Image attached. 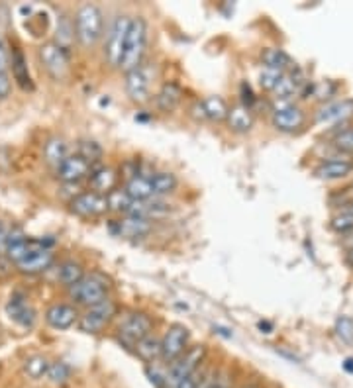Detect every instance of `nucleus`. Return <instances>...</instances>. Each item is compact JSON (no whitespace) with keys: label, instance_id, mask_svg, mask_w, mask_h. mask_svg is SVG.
I'll return each instance as SVG.
<instances>
[{"label":"nucleus","instance_id":"45","mask_svg":"<svg viewBox=\"0 0 353 388\" xmlns=\"http://www.w3.org/2000/svg\"><path fill=\"white\" fill-rule=\"evenodd\" d=\"M12 89V81H10L8 73H0V100L6 99Z\"/></svg>","mask_w":353,"mask_h":388},{"label":"nucleus","instance_id":"9","mask_svg":"<svg viewBox=\"0 0 353 388\" xmlns=\"http://www.w3.org/2000/svg\"><path fill=\"white\" fill-rule=\"evenodd\" d=\"M114 314H116V304L106 298L97 306L87 308V312L79 318V330L85 334H99L109 325Z\"/></svg>","mask_w":353,"mask_h":388},{"label":"nucleus","instance_id":"26","mask_svg":"<svg viewBox=\"0 0 353 388\" xmlns=\"http://www.w3.org/2000/svg\"><path fill=\"white\" fill-rule=\"evenodd\" d=\"M44 157L49 165H54L55 169L69 157V149L61 137H51L47 139V144L44 145Z\"/></svg>","mask_w":353,"mask_h":388},{"label":"nucleus","instance_id":"5","mask_svg":"<svg viewBox=\"0 0 353 388\" xmlns=\"http://www.w3.org/2000/svg\"><path fill=\"white\" fill-rule=\"evenodd\" d=\"M151 327H154L151 318L144 312H134L118 325V337L126 347H136L144 337L151 334Z\"/></svg>","mask_w":353,"mask_h":388},{"label":"nucleus","instance_id":"31","mask_svg":"<svg viewBox=\"0 0 353 388\" xmlns=\"http://www.w3.org/2000/svg\"><path fill=\"white\" fill-rule=\"evenodd\" d=\"M85 279V269H82L81 263L77 261H65L59 267V280L63 282L67 289L75 287L77 282H81Z\"/></svg>","mask_w":353,"mask_h":388},{"label":"nucleus","instance_id":"18","mask_svg":"<svg viewBox=\"0 0 353 388\" xmlns=\"http://www.w3.org/2000/svg\"><path fill=\"white\" fill-rule=\"evenodd\" d=\"M116 181L118 175L112 167H92L91 175H89L91 192H97L100 196H106L116 189Z\"/></svg>","mask_w":353,"mask_h":388},{"label":"nucleus","instance_id":"12","mask_svg":"<svg viewBox=\"0 0 353 388\" xmlns=\"http://www.w3.org/2000/svg\"><path fill=\"white\" fill-rule=\"evenodd\" d=\"M304 124V112L295 104H283L273 112V126L279 132H297Z\"/></svg>","mask_w":353,"mask_h":388},{"label":"nucleus","instance_id":"50","mask_svg":"<svg viewBox=\"0 0 353 388\" xmlns=\"http://www.w3.org/2000/svg\"><path fill=\"white\" fill-rule=\"evenodd\" d=\"M244 388H263L261 384H257V382H252V384H245Z\"/></svg>","mask_w":353,"mask_h":388},{"label":"nucleus","instance_id":"36","mask_svg":"<svg viewBox=\"0 0 353 388\" xmlns=\"http://www.w3.org/2000/svg\"><path fill=\"white\" fill-rule=\"evenodd\" d=\"M330 227H332L334 232H337V234H342V235L349 234V232H353V214H349V212L342 210L340 214H335V216L332 218Z\"/></svg>","mask_w":353,"mask_h":388},{"label":"nucleus","instance_id":"6","mask_svg":"<svg viewBox=\"0 0 353 388\" xmlns=\"http://www.w3.org/2000/svg\"><path fill=\"white\" fill-rule=\"evenodd\" d=\"M37 55H39V61H42L44 69H46L47 75L51 79L61 81V79L67 77V73H69V55H67V49L57 46L55 42H47V44L39 47Z\"/></svg>","mask_w":353,"mask_h":388},{"label":"nucleus","instance_id":"48","mask_svg":"<svg viewBox=\"0 0 353 388\" xmlns=\"http://www.w3.org/2000/svg\"><path fill=\"white\" fill-rule=\"evenodd\" d=\"M345 261H347V265H349V267H353V249H347Z\"/></svg>","mask_w":353,"mask_h":388},{"label":"nucleus","instance_id":"20","mask_svg":"<svg viewBox=\"0 0 353 388\" xmlns=\"http://www.w3.org/2000/svg\"><path fill=\"white\" fill-rule=\"evenodd\" d=\"M118 234L126 239H142L145 235L151 232V222L145 220V218H136V216H126L122 218L116 224Z\"/></svg>","mask_w":353,"mask_h":388},{"label":"nucleus","instance_id":"11","mask_svg":"<svg viewBox=\"0 0 353 388\" xmlns=\"http://www.w3.org/2000/svg\"><path fill=\"white\" fill-rule=\"evenodd\" d=\"M71 210L75 214L85 218H94L104 214L109 210V204H106V196H100L97 192H81L77 194L75 199L71 200Z\"/></svg>","mask_w":353,"mask_h":388},{"label":"nucleus","instance_id":"39","mask_svg":"<svg viewBox=\"0 0 353 388\" xmlns=\"http://www.w3.org/2000/svg\"><path fill=\"white\" fill-rule=\"evenodd\" d=\"M330 202H332V206L342 208V210H345L347 206H352L353 204V187H345V189L334 192V194H332V199H330Z\"/></svg>","mask_w":353,"mask_h":388},{"label":"nucleus","instance_id":"7","mask_svg":"<svg viewBox=\"0 0 353 388\" xmlns=\"http://www.w3.org/2000/svg\"><path fill=\"white\" fill-rule=\"evenodd\" d=\"M130 24H132V18H130V16H118V18L112 22V26H110L109 37H106V46H104V57H106V61H109L110 67H118V65H120Z\"/></svg>","mask_w":353,"mask_h":388},{"label":"nucleus","instance_id":"16","mask_svg":"<svg viewBox=\"0 0 353 388\" xmlns=\"http://www.w3.org/2000/svg\"><path fill=\"white\" fill-rule=\"evenodd\" d=\"M46 322L54 330H69L71 325L79 322L77 308L71 306V304H63V302L61 304H54V306L47 308Z\"/></svg>","mask_w":353,"mask_h":388},{"label":"nucleus","instance_id":"33","mask_svg":"<svg viewBox=\"0 0 353 388\" xmlns=\"http://www.w3.org/2000/svg\"><path fill=\"white\" fill-rule=\"evenodd\" d=\"M134 200L128 196L126 190H112L110 194H106V204H109V210L112 212H118V214H128L130 212V206H132Z\"/></svg>","mask_w":353,"mask_h":388},{"label":"nucleus","instance_id":"10","mask_svg":"<svg viewBox=\"0 0 353 388\" xmlns=\"http://www.w3.org/2000/svg\"><path fill=\"white\" fill-rule=\"evenodd\" d=\"M189 327L182 324H171L161 339V359L171 365L175 359H179L187 351L189 345Z\"/></svg>","mask_w":353,"mask_h":388},{"label":"nucleus","instance_id":"35","mask_svg":"<svg viewBox=\"0 0 353 388\" xmlns=\"http://www.w3.org/2000/svg\"><path fill=\"white\" fill-rule=\"evenodd\" d=\"M79 157H82L85 161L89 163V165H94V163H99L100 159H102V155H104V151H102V147H100V144H97V142H91V139H85V142H81L79 144Z\"/></svg>","mask_w":353,"mask_h":388},{"label":"nucleus","instance_id":"37","mask_svg":"<svg viewBox=\"0 0 353 388\" xmlns=\"http://www.w3.org/2000/svg\"><path fill=\"white\" fill-rule=\"evenodd\" d=\"M335 334L345 343H353V320L347 316H340L335 320Z\"/></svg>","mask_w":353,"mask_h":388},{"label":"nucleus","instance_id":"43","mask_svg":"<svg viewBox=\"0 0 353 388\" xmlns=\"http://www.w3.org/2000/svg\"><path fill=\"white\" fill-rule=\"evenodd\" d=\"M334 92H335V85L330 81L318 82V85H314V89H312V94H314L318 100L328 99V96H332Z\"/></svg>","mask_w":353,"mask_h":388},{"label":"nucleus","instance_id":"19","mask_svg":"<svg viewBox=\"0 0 353 388\" xmlns=\"http://www.w3.org/2000/svg\"><path fill=\"white\" fill-rule=\"evenodd\" d=\"M6 312H8L10 320H14L22 327H32L36 324V310L27 304L26 298L18 296V294L10 298V302L6 304Z\"/></svg>","mask_w":353,"mask_h":388},{"label":"nucleus","instance_id":"15","mask_svg":"<svg viewBox=\"0 0 353 388\" xmlns=\"http://www.w3.org/2000/svg\"><path fill=\"white\" fill-rule=\"evenodd\" d=\"M55 261V255L51 249H37V251L27 253L26 257L16 265L22 275H37V273L47 271Z\"/></svg>","mask_w":353,"mask_h":388},{"label":"nucleus","instance_id":"8","mask_svg":"<svg viewBox=\"0 0 353 388\" xmlns=\"http://www.w3.org/2000/svg\"><path fill=\"white\" fill-rule=\"evenodd\" d=\"M151 79H154V71L149 65H140L136 69L126 73V92L130 99L144 104L151 99Z\"/></svg>","mask_w":353,"mask_h":388},{"label":"nucleus","instance_id":"34","mask_svg":"<svg viewBox=\"0 0 353 388\" xmlns=\"http://www.w3.org/2000/svg\"><path fill=\"white\" fill-rule=\"evenodd\" d=\"M297 85H299V81L295 79V75H290V73H283L271 92L277 96V99L285 100V99H289L290 94H295V91H297Z\"/></svg>","mask_w":353,"mask_h":388},{"label":"nucleus","instance_id":"24","mask_svg":"<svg viewBox=\"0 0 353 388\" xmlns=\"http://www.w3.org/2000/svg\"><path fill=\"white\" fill-rule=\"evenodd\" d=\"M124 190H126L130 199L137 200V202H145V200L154 199V190H151V182H149L147 175H136V177H132L126 182V189Z\"/></svg>","mask_w":353,"mask_h":388},{"label":"nucleus","instance_id":"27","mask_svg":"<svg viewBox=\"0 0 353 388\" xmlns=\"http://www.w3.org/2000/svg\"><path fill=\"white\" fill-rule=\"evenodd\" d=\"M137 357L145 363H155L157 359H161V339L155 335H147L142 342L136 345Z\"/></svg>","mask_w":353,"mask_h":388},{"label":"nucleus","instance_id":"46","mask_svg":"<svg viewBox=\"0 0 353 388\" xmlns=\"http://www.w3.org/2000/svg\"><path fill=\"white\" fill-rule=\"evenodd\" d=\"M8 234H10V227L4 224V222H0V257H4L6 255V242H8Z\"/></svg>","mask_w":353,"mask_h":388},{"label":"nucleus","instance_id":"3","mask_svg":"<svg viewBox=\"0 0 353 388\" xmlns=\"http://www.w3.org/2000/svg\"><path fill=\"white\" fill-rule=\"evenodd\" d=\"M206 361V347L204 345H192L187 351L182 353L179 359L169 365V373H167V382H171L173 387L182 380L185 377L192 375L194 370H199Z\"/></svg>","mask_w":353,"mask_h":388},{"label":"nucleus","instance_id":"40","mask_svg":"<svg viewBox=\"0 0 353 388\" xmlns=\"http://www.w3.org/2000/svg\"><path fill=\"white\" fill-rule=\"evenodd\" d=\"M232 373L230 369H218L214 379H212V384L210 388H232Z\"/></svg>","mask_w":353,"mask_h":388},{"label":"nucleus","instance_id":"49","mask_svg":"<svg viewBox=\"0 0 353 388\" xmlns=\"http://www.w3.org/2000/svg\"><path fill=\"white\" fill-rule=\"evenodd\" d=\"M259 330H271V324H267V322H259Z\"/></svg>","mask_w":353,"mask_h":388},{"label":"nucleus","instance_id":"38","mask_svg":"<svg viewBox=\"0 0 353 388\" xmlns=\"http://www.w3.org/2000/svg\"><path fill=\"white\" fill-rule=\"evenodd\" d=\"M334 145L342 151L353 154V127H345L334 136Z\"/></svg>","mask_w":353,"mask_h":388},{"label":"nucleus","instance_id":"2","mask_svg":"<svg viewBox=\"0 0 353 388\" xmlns=\"http://www.w3.org/2000/svg\"><path fill=\"white\" fill-rule=\"evenodd\" d=\"M145 49H147V22L142 16H137V18H132V24L128 30L126 44H124L118 69L128 73L140 67L144 61Z\"/></svg>","mask_w":353,"mask_h":388},{"label":"nucleus","instance_id":"14","mask_svg":"<svg viewBox=\"0 0 353 388\" xmlns=\"http://www.w3.org/2000/svg\"><path fill=\"white\" fill-rule=\"evenodd\" d=\"M353 116V99H344L330 102L326 106L316 112L318 124H337V122H345L347 118Z\"/></svg>","mask_w":353,"mask_h":388},{"label":"nucleus","instance_id":"23","mask_svg":"<svg viewBox=\"0 0 353 388\" xmlns=\"http://www.w3.org/2000/svg\"><path fill=\"white\" fill-rule=\"evenodd\" d=\"M226 122L228 126H230V130H234L237 134L249 132L252 126H254V114H252V108H249V106H244V104L230 108L228 110Z\"/></svg>","mask_w":353,"mask_h":388},{"label":"nucleus","instance_id":"47","mask_svg":"<svg viewBox=\"0 0 353 388\" xmlns=\"http://www.w3.org/2000/svg\"><path fill=\"white\" fill-rule=\"evenodd\" d=\"M344 369L347 370V373H352V375H353V359H352V357H347V359L344 361Z\"/></svg>","mask_w":353,"mask_h":388},{"label":"nucleus","instance_id":"51","mask_svg":"<svg viewBox=\"0 0 353 388\" xmlns=\"http://www.w3.org/2000/svg\"><path fill=\"white\" fill-rule=\"evenodd\" d=\"M345 212H349V214H353V204H352V206L345 208Z\"/></svg>","mask_w":353,"mask_h":388},{"label":"nucleus","instance_id":"28","mask_svg":"<svg viewBox=\"0 0 353 388\" xmlns=\"http://www.w3.org/2000/svg\"><path fill=\"white\" fill-rule=\"evenodd\" d=\"M149 182H151V190H154V196H165V194H171L177 189V177L173 173L167 171H159L154 173L149 177Z\"/></svg>","mask_w":353,"mask_h":388},{"label":"nucleus","instance_id":"42","mask_svg":"<svg viewBox=\"0 0 353 388\" xmlns=\"http://www.w3.org/2000/svg\"><path fill=\"white\" fill-rule=\"evenodd\" d=\"M10 69V46L6 37L0 34V73H8Z\"/></svg>","mask_w":353,"mask_h":388},{"label":"nucleus","instance_id":"4","mask_svg":"<svg viewBox=\"0 0 353 388\" xmlns=\"http://www.w3.org/2000/svg\"><path fill=\"white\" fill-rule=\"evenodd\" d=\"M106 292H109V284L106 280H102L99 275H91V277H85L81 282H77L75 287L69 289V294L77 302V304H82V306L91 308L97 306L100 302L106 300Z\"/></svg>","mask_w":353,"mask_h":388},{"label":"nucleus","instance_id":"13","mask_svg":"<svg viewBox=\"0 0 353 388\" xmlns=\"http://www.w3.org/2000/svg\"><path fill=\"white\" fill-rule=\"evenodd\" d=\"M92 167L85 161L79 155H69L59 167H57V177L67 184H75V182L82 181L91 175Z\"/></svg>","mask_w":353,"mask_h":388},{"label":"nucleus","instance_id":"32","mask_svg":"<svg viewBox=\"0 0 353 388\" xmlns=\"http://www.w3.org/2000/svg\"><path fill=\"white\" fill-rule=\"evenodd\" d=\"M71 375H73V370L67 363L55 361L49 365L46 379L49 380L51 384H55V387H61V384H65V382H69V380H71Z\"/></svg>","mask_w":353,"mask_h":388},{"label":"nucleus","instance_id":"17","mask_svg":"<svg viewBox=\"0 0 353 388\" xmlns=\"http://www.w3.org/2000/svg\"><path fill=\"white\" fill-rule=\"evenodd\" d=\"M353 171V161L345 159V157H330L328 161L320 163L314 175L322 181H337V179H344L349 173Z\"/></svg>","mask_w":353,"mask_h":388},{"label":"nucleus","instance_id":"30","mask_svg":"<svg viewBox=\"0 0 353 388\" xmlns=\"http://www.w3.org/2000/svg\"><path fill=\"white\" fill-rule=\"evenodd\" d=\"M49 359L44 355H32L24 361V375L30 380H42L46 379L47 369H49Z\"/></svg>","mask_w":353,"mask_h":388},{"label":"nucleus","instance_id":"41","mask_svg":"<svg viewBox=\"0 0 353 388\" xmlns=\"http://www.w3.org/2000/svg\"><path fill=\"white\" fill-rule=\"evenodd\" d=\"M281 75H283V73H279V71H273V69H265V71L261 73V77H259V82H261V87L265 89V91H273Z\"/></svg>","mask_w":353,"mask_h":388},{"label":"nucleus","instance_id":"1","mask_svg":"<svg viewBox=\"0 0 353 388\" xmlns=\"http://www.w3.org/2000/svg\"><path fill=\"white\" fill-rule=\"evenodd\" d=\"M75 37L82 47H92L104 32V14L97 4H82L75 14Z\"/></svg>","mask_w":353,"mask_h":388},{"label":"nucleus","instance_id":"44","mask_svg":"<svg viewBox=\"0 0 353 388\" xmlns=\"http://www.w3.org/2000/svg\"><path fill=\"white\" fill-rule=\"evenodd\" d=\"M202 370H204V367H200V369L194 370L192 375H189V377H185L182 380H179V382H177L173 388H197L199 387L200 377H202Z\"/></svg>","mask_w":353,"mask_h":388},{"label":"nucleus","instance_id":"22","mask_svg":"<svg viewBox=\"0 0 353 388\" xmlns=\"http://www.w3.org/2000/svg\"><path fill=\"white\" fill-rule=\"evenodd\" d=\"M182 100V89L177 82H165L163 87L159 89L155 102H157V108L161 112H173L181 104Z\"/></svg>","mask_w":353,"mask_h":388},{"label":"nucleus","instance_id":"29","mask_svg":"<svg viewBox=\"0 0 353 388\" xmlns=\"http://www.w3.org/2000/svg\"><path fill=\"white\" fill-rule=\"evenodd\" d=\"M200 104H202V112H204L206 120H212V122L226 120L228 110L230 108H228L226 100L224 99H220V96H206Z\"/></svg>","mask_w":353,"mask_h":388},{"label":"nucleus","instance_id":"25","mask_svg":"<svg viewBox=\"0 0 353 388\" xmlns=\"http://www.w3.org/2000/svg\"><path fill=\"white\" fill-rule=\"evenodd\" d=\"M261 61L265 69H273V71L285 73L289 67H292V59L287 51H283L279 47H267L263 49Z\"/></svg>","mask_w":353,"mask_h":388},{"label":"nucleus","instance_id":"21","mask_svg":"<svg viewBox=\"0 0 353 388\" xmlns=\"http://www.w3.org/2000/svg\"><path fill=\"white\" fill-rule=\"evenodd\" d=\"M10 67H12V75H14V81L18 82L24 91H32L34 85L30 79V71H27L26 57L22 54L20 47H12L10 49Z\"/></svg>","mask_w":353,"mask_h":388}]
</instances>
